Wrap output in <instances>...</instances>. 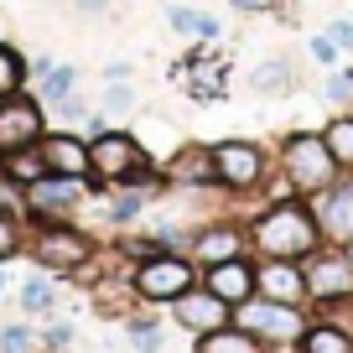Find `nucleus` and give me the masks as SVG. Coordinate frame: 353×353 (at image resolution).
Instances as JSON below:
<instances>
[{"mask_svg":"<svg viewBox=\"0 0 353 353\" xmlns=\"http://www.w3.org/2000/svg\"><path fill=\"white\" fill-rule=\"evenodd\" d=\"M42 104L26 99V94H11V99H0V156L6 151H21V145H37L42 141Z\"/></svg>","mask_w":353,"mask_h":353,"instance_id":"9b49d317","label":"nucleus"},{"mask_svg":"<svg viewBox=\"0 0 353 353\" xmlns=\"http://www.w3.org/2000/svg\"><path fill=\"white\" fill-rule=\"evenodd\" d=\"M312 57H317V63H332V57H338V42H332V37H312Z\"/></svg>","mask_w":353,"mask_h":353,"instance_id":"2f4dec72","label":"nucleus"},{"mask_svg":"<svg viewBox=\"0 0 353 353\" xmlns=\"http://www.w3.org/2000/svg\"><path fill=\"white\" fill-rule=\"evenodd\" d=\"M42 156L47 166H52L57 176H94V166H88V141H78V135L57 130V135H42Z\"/></svg>","mask_w":353,"mask_h":353,"instance_id":"2eb2a0df","label":"nucleus"},{"mask_svg":"<svg viewBox=\"0 0 353 353\" xmlns=\"http://www.w3.org/2000/svg\"><path fill=\"white\" fill-rule=\"evenodd\" d=\"M88 166H94V182H135V172L145 166V151L135 135L104 130L88 141Z\"/></svg>","mask_w":353,"mask_h":353,"instance_id":"39448f33","label":"nucleus"},{"mask_svg":"<svg viewBox=\"0 0 353 353\" xmlns=\"http://www.w3.org/2000/svg\"><path fill=\"white\" fill-rule=\"evenodd\" d=\"M47 348H68V343H73V327H68V322H57V327H47Z\"/></svg>","mask_w":353,"mask_h":353,"instance_id":"473e14b6","label":"nucleus"},{"mask_svg":"<svg viewBox=\"0 0 353 353\" xmlns=\"http://www.w3.org/2000/svg\"><path fill=\"white\" fill-rule=\"evenodd\" d=\"M192 254H198L203 265L239 260V254H244V234H239V229H229V223H213V229H203L198 239H192Z\"/></svg>","mask_w":353,"mask_h":353,"instance_id":"dca6fc26","label":"nucleus"},{"mask_svg":"<svg viewBox=\"0 0 353 353\" xmlns=\"http://www.w3.org/2000/svg\"><path fill=\"white\" fill-rule=\"evenodd\" d=\"M125 327H130V338L141 343L145 353H156V348H161V327H156L151 317H125Z\"/></svg>","mask_w":353,"mask_h":353,"instance_id":"bb28decb","label":"nucleus"},{"mask_svg":"<svg viewBox=\"0 0 353 353\" xmlns=\"http://www.w3.org/2000/svg\"><path fill=\"white\" fill-rule=\"evenodd\" d=\"M322 141H327L332 161L343 166V172H353V114H338V120L322 125Z\"/></svg>","mask_w":353,"mask_h":353,"instance_id":"412c9836","label":"nucleus"},{"mask_svg":"<svg viewBox=\"0 0 353 353\" xmlns=\"http://www.w3.org/2000/svg\"><path fill=\"white\" fill-rule=\"evenodd\" d=\"M52 172L42 156V145H21V151H6L0 156V176L11 182V188H32V182H42V176Z\"/></svg>","mask_w":353,"mask_h":353,"instance_id":"f3484780","label":"nucleus"},{"mask_svg":"<svg viewBox=\"0 0 353 353\" xmlns=\"http://www.w3.org/2000/svg\"><path fill=\"white\" fill-rule=\"evenodd\" d=\"M141 208H145V192H125V198L110 203V219L114 223H130V219H141Z\"/></svg>","mask_w":353,"mask_h":353,"instance_id":"cd10ccee","label":"nucleus"},{"mask_svg":"<svg viewBox=\"0 0 353 353\" xmlns=\"http://www.w3.org/2000/svg\"><path fill=\"white\" fill-rule=\"evenodd\" d=\"M83 198H88V176H57V172H47L42 182L26 188V213H32L37 223H57V219H68Z\"/></svg>","mask_w":353,"mask_h":353,"instance_id":"423d86ee","label":"nucleus"},{"mask_svg":"<svg viewBox=\"0 0 353 353\" xmlns=\"http://www.w3.org/2000/svg\"><path fill=\"white\" fill-rule=\"evenodd\" d=\"M327 32H332V42H338V47H348V52H353V21H332Z\"/></svg>","mask_w":353,"mask_h":353,"instance_id":"72a5a7b5","label":"nucleus"},{"mask_svg":"<svg viewBox=\"0 0 353 353\" xmlns=\"http://www.w3.org/2000/svg\"><path fill=\"white\" fill-rule=\"evenodd\" d=\"M21 83H26V63H21V52L0 42V99L21 94Z\"/></svg>","mask_w":353,"mask_h":353,"instance_id":"b1692460","label":"nucleus"},{"mask_svg":"<svg viewBox=\"0 0 353 353\" xmlns=\"http://www.w3.org/2000/svg\"><path fill=\"white\" fill-rule=\"evenodd\" d=\"M239 327L254 332V338H270V343H286V338H301V312L286 307V301H265V296H250L239 307Z\"/></svg>","mask_w":353,"mask_h":353,"instance_id":"6e6552de","label":"nucleus"},{"mask_svg":"<svg viewBox=\"0 0 353 353\" xmlns=\"http://www.w3.org/2000/svg\"><path fill=\"white\" fill-rule=\"evenodd\" d=\"M250 88L254 94H286L291 88V63L286 57H265V63L250 73Z\"/></svg>","mask_w":353,"mask_h":353,"instance_id":"5701e85b","label":"nucleus"},{"mask_svg":"<svg viewBox=\"0 0 353 353\" xmlns=\"http://www.w3.org/2000/svg\"><path fill=\"white\" fill-rule=\"evenodd\" d=\"M125 78H130V63H110L104 68V83H125Z\"/></svg>","mask_w":353,"mask_h":353,"instance_id":"c9c22d12","label":"nucleus"},{"mask_svg":"<svg viewBox=\"0 0 353 353\" xmlns=\"http://www.w3.org/2000/svg\"><path fill=\"white\" fill-rule=\"evenodd\" d=\"M130 281H135V296H145V301H176L192 291V260H182L172 250H156L151 260H141L130 270Z\"/></svg>","mask_w":353,"mask_h":353,"instance_id":"7ed1b4c3","label":"nucleus"},{"mask_svg":"<svg viewBox=\"0 0 353 353\" xmlns=\"http://www.w3.org/2000/svg\"><path fill=\"white\" fill-rule=\"evenodd\" d=\"M203 286H208L219 301H229V307H244V301L254 296V265L244 260V254L239 260H223V265H208Z\"/></svg>","mask_w":353,"mask_h":353,"instance_id":"4468645a","label":"nucleus"},{"mask_svg":"<svg viewBox=\"0 0 353 353\" xmlns=\"http://www.w3.org/2000/svg\"><path fill=\"white\" fill-rule=\"evenodd\" d=\"M213 172H219L223 188H260L265 176V151L254 141H219L213 145Z\"/></svg>","mask_w":353,"mask_h":353,"instance_id":"1a4fd4ad","label":"nucleus"},{"mask_svg":"<svg viewBox=\"0 0 353 353\" xmlns=\"http://www.w3.org/2000/svg\"><path fill=\"white\" fill-rule=\"evenodd\" d=\"M166 21H172L182 37H198V11H188V6H172V11H166Z\"/></svg>","mask_w":353,"mask_h":353,"instance_id":"c756f323","label":"nucleus"},{"mask_svg":"<svg viewBox=\"0 0 353 353\" xmlns=\"http://www.w3.org/2000/svg\"><path fill=\"white\" fill-rule=\"evenodd\" d=\"M73 88H78V68H73V63H47V68H42V99H47V104L73 99Z\"/></svg>","mask_w":353,"mask_h":353,"instance_id":"4be33fe9","label":"nucleus"},{"mask_svg":"<svg viewBox=\"0 0 353 353\" xmlns=\"http://www.w3.org/2000/svg\"><path fill=\"white\" fill-rule=\"evenodd\" d=\"M32 260L42 270H52V276H73V270H83L94 260V239L78 229H63V223H42L32 239Z\"/></svg>","mask_w":353,"mask_h":353,"instance_id":"20e7f679","label":"nucleus"},{"mask_svg":"<svg viewBox=\"0 0 353 353\" xmlns=\"http://www.w3.org/2000/svg\"><path fill=\"white\" fill-rule=\"evenodd\" d=\"M254 296L296 307V301L307 296V270H296V260H265L260 270H254Z\"/></svg>","mask_w":353,"mask_h":353,"instance_id":"f8f14e48","label":"nucleus"},{"mask_svg":"<svg viewBox=\"0 0 353 353\" xmlns=\"http://www.w3.org/2000/svg\"><path fill=\"white\" fill-rule=\"evenodd\" d=\"M172 307H176V322H182L188 332H198V338H203V332L229 327V301H219L208 286H203V291H188V296H176Z\"/></svg>","mask_w":353,"mask_h":353,"instance_id":"ddd939ff","label":"nucleus"},{"mask_svg":"<svg viewBox=\"0 0 353 353\" xmlns=\"http://www.w3.org/2000/svg\"><path fill=\"white\" fill-rule=\"evenodd\" d=\"M73 6H78V11H83V16H99L104 6H110V0H73Z\"/></svg>","mask_w":353,"mask_h":353,"instance_id":"e433bc0d","label":"nucleus"},{"mask_svg":"<svg viewBox=\"0 0 353 353\" xmlns=\"http://www.w3.org/2000/svg\"><path fill=\"white\" fill-rule=\"evenodd\" d=\"M301 353H353V338L338 322H312V327L301 332Z\"/></svg>","mask_w":353,"mask_h":353,"instance_id":"aec40b11","label":"nucleus"},{"mask_svg":"<svg viewBox=\"0 0 353 353\" xmlns=\"http://www.w3.org/2000/svg\"><path fill=\"white\" fill-rule=\"evenodd\" d=\"M21 250V229H16V219L6 208H0V260H11V254Z\"/></svg>","mask_w":353,"mask_h":353,"instance_id":"c85d7f7f","label":"nucleus"},{"mask_svg":"<svg viewBox=\"0 0 353 353\" xmlns=\"http://www.w3.org/2000/svg\"><path fill=\"white\" fill-rule=\"evenodd\" d=\"M229 6L234 11H276L281 0H229Z\"/></svg>","mask_w":353,"mask_h":353,"instance_id":"f704fd0d","label":"nucleus"},{"mask_svg":"<svg viewBox=\"0 0 353 353\" xmlns=\"http://www.w3.org/2000/svg\"><path fill=\"white\" fill-rule=\"evenodd\" d=\"M281 172H286V188L296 192H322L338 182V161H332L327 141H322V130H301V135H286V145H281Z\"/></svg>","mask_w":353,"mask_h":353,"instance_id":"f03ea898","label":"nucleus"},{"mask_svg":"<svg viewBox=\"0 0 353 353\" xmlns=\"http://www.w3.org/2000/svg\"><path fill=\"white\" fill-rule=\"evenodd\" d=\"M250 239L265 250V260H301V254L317 250L322 229H317V219H312V208H301V203L286 198V203H270V208L254 219Z\"/></svg>","mask_w":353,"mask_h":353,"instance_id":"f257e3e1","label":"nucleus"},{"mask_svg":"<svg viewBox=\"0 0 353 353\" xmlns=\"http://www.w3.org/2000/svg\"><path fill=\"white\" fill-rule=\"evenodd\" d=\"M307 296H317V301L353 296V260L343 244H327V250L307 254Z\"/></svg>","mask_w":353,"mask_h":353,"instance_id":"0eeeda50","label":"nucleus"},{"mask_svg":"<svg viewBox=\"0 0 353 353\" xmlns=\"http://www.w3.org/2000/svg\"><path fill=\"white\" fill-rule=\"evenodd\" d=\"M0 353H37V332L21 327V322L6 327V332H0Z\"/></svg>","mask_w":353,"mask_h":353,"instance_id":"a878e982","label":"nucleus"},{"mask_svg":"<svg viewBox=\"0 0 353 353\" xmlns=\"http://www.w3.org/2000/svg\"><path fill=\"white\" fill-rule=\"evenodd\" d=\"M166 182H219V172H213V151H203V145H188V151H176L172 161H166Z\"/></svg>","mask_w":353,"mask_h":353,"instance_id":"a211bd4d","label":"nucleus"},{"mask_svg":"<svg viewBox=\"0 0 353 353\" xmlns=\"http://www.w3.org/2000/svg\"><path fill=\"white\" fill-rule=\"evenodd\" d=\"M52 281H26V286H21V307L26 312H52Z\"/></svg>","mask_w":353,"mask_h":353,"instance_id":"393cba45","label":"nucleus"},{"mask_svg":"<svg viewBox=\"0 0 353 353\" xmlns=\"http://www.w3.org/2000/svg\"><path fill=\"white\" fill-rule=\"evenodd\" d=\"M0 291H6V270H0Z\"/></svg>","mask_w":353,"mask_h":353,"instance_id":"4c0bfd02","label":"nucleus"},{"mask_svg":"<svg viewBox=\"0 0 353 353\" xmlns=\"http://www.w3.org/2000/svg\"><path fill=\"white\" fill-rule=\"evenodd\" d=\"M312 219H317L322 239L348 250L353 244V182H332V188L312 192Z\"/></svg>","mask_w":353,"mask_h":353,"instance_id":"9d476101","label":"nucleus"},{"mask_svg":"<svg viewBox=\"0 0 353 353\" xmlns=\"http://www.w3.org/2000/svg\"><path fill=\"white\" fill-rule=\"evenodd\" d=\"M104 104H110V110H130V104H135V88L130 83H110V88H104Z\"/></svg>","mask_w":353,"mask_h":353,"instance_id":"7c9ffc66","label":"nucleus"},{"mask_svg":"<svg viewBox=\"0 0 353 353\" xmlns=\"http://www.w3.org/2000/svg\"><path fill=\"white\" fill-rule=\"evenodd\" d=\"M198 353H265V338H254L239 322H229V327H219V332H203Z\"/></svg>","mask_w":353,"mask_h":353,"instance_id":"6ab92c4d","label":"nucleus"}]
</instances>
